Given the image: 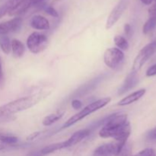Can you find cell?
Here are the masks:
<instances>
[{
  "instance_id": "17",
  "label": "cell",
  "mask_w": 156,
  "mask_h": 156,
  "mask_svg": "<svg viewBox=\"0 0 156 156\" xmlns=\"http://www.w3.org/2000/svg\"><path fill=\"white\" fill-rule=\"evenodd\" d=\"M65 143L63 141L61 142V143H53V144H50L49 146H45L44 149H42L41 152L43 155H47V154L53 153V152H56V151L60 150V149H65Z\"/></svg>"
},
{
  "instance_id": "10",
  "label": "cell",
  "mask_w": 156,
  "mask_h": 156,
  "mask_svg": "<svg viewBox=\"0 0 156 156\" xmlns=\"http://www.w3.org/2000/svg\"><path fill=\"white\" fill-rule=\"evenodd\" d=\"M139 82V76L137 75V73H133L131 72L127 76H126V79H125L123 85L120 87L118 89V94L119 95H122V94H125L126 92L129 91L132 88H133L136 85L138 84Z\"/></svg>"
},
{
  "instance_id": "7",
  "label": "cell",
  "mask_w": 156,
  "mask_h": 156,
  "mask_svg": "<svg viewBox=\"0 0 156 156\" xmlns=\"http://www.w3.org/2000/svg\"><path fill=\"white\" fill-rule=\"evenodd\" d=\"M126 143L115 141L102 144L94 151L92 156H117Z\"/></svg>"
},
{
  "instance_id": "34",
  "label": "cell",
  "mask_w": 156,
  "mask_h": 156,
  "mask_svg": "<svg viewBox=\"0 0 156 156\" xmlns=\"http://www.w3.org/2000/svg\"><path fill=\"white\" fill-rule=\"evenodd\" d=\"M5 149V146H3V145L0 144V151L3 150V149Z\"/></svg>"
},
{
  "instance_id": "12",
  "label": "cell",
  "mask_w": 156,
  "mask_h": 156,
  "mask_svg": "<svg viewBox=\"0 0 156 156\" xmlns=\"http://www.w3.org/2000/svg\"><path fill=\"white\" fill-rule=\"evenodd\" d=\"M30 24L33 28L37 30H48L50 27L48 20L41 15H34L32 17Z\"/></svg>"
},
{
  "instance_id": "6",
  "label": "cell",
  "mask_w": 156,
  "mask_h": 156,
  "mask_svg": "<svg viewBox=\"0 0 156 156\" xmlns=\"http://www.w3.org/2000/svg\"><path fill=\"white\" fill-rule=\"evenodd\" d=\"M124 59V53L118 48H109L105 52L104 62L110 69H115L118 68Z\"/></svg>"
},
{
  "instance_id": "15",
  "label": "cell",
  "mask_w": 156,
  "mask_h": 156,
  "mask_svg": "<svg viewBox=\"0 0 156 156\" xmlns=\"http://www.w3.org/2000/svg\"><path fill=\"white\" fill-rule=\"evenodd\" d=\"M11 43H12V51L14 56L17 58L21 57L25 52V47L22 42L18 40L14 39L11 41Z\"/></svg>"
},
{
  "instance_id": "20",
  "label": "cell",
  "mask_w": 156,
  "mask_h": 156,
  "mask_svg": "<svg viewBox=\"0 0 156 156\" xmlns=\"http://www.w3.org/2000/svg\"><path fill=\"white\" fill-rule=\"evenodd\" d=\"M114 41L116 46L120 50H126L129 48V43H128L127 40L124 37L120 36V35H117V36L114 37Z\"/></svg>"
},
{
  "instance_id": "33",
  "label": "cell",
  "mask_w": 156,
  "mask_h": 156,
  "mask_svg": "<svg viewBox=\"0 0 156 156\" xmlns=\"http://www.w3.org/2000/svg\"><path fill=\"white\" fill-rule=\"evenodd\" d=\"M152 1H153V0H141L142 2H143V4L146 5H149L152 4Z\"/></svg>"
},
{
  "instance_id": "4",
  "label": "cell",
  "mask_w": 156,
  "mask_h": 156,
  "mask_svg": "<svg viewBox=\"0 0 156 156\" xmlns=\"http://www.w3.org/2000/svg\"><path fill=\"white\" fill-rule=\"evenodd\" d=\"M49 41L47 36L38 32H34L27 39V47L34 54H37L46 50Z\"/></svg>"
},
{
  "instance_id": "19",
  "label": "cell",
  "mask_w": 156,
  "mask_h": 156,
  "mask_svg": "<svg viewBox=\"0 0 156 156\" xmlns=\"http://www.w3.org/2000/svg\"><path fill=\"white\" fill-rule=\"evenodd\" d=\"M18 141V137L12 135V134L0 132V142L4 144L13 145Z\"/></svg>"
},
{
  "instance_id": "25",
  "label": "cell",
  "mask_w": 156,
  "mask_h": 156,
  "mask_svg": "<svg viewBox=\"0 0 156 156\" xmlns=\"http://www.w3.org/2000/svg\"><path fill=\"white\" fill-rule=\"evenodd\" d=\"M156 76V64L149 67L146 71V76L148 77H152V76Z\"/></svg>"
},
{
  "instance_id": "9",
  "label": "cell",
  "mask_w": 156,
  "mask_h": 156,
  "mask_svg": "<svg viewBox=\"0 0 156 156\" xmlns=\"http://www.w3.org/2000/svg\"><path fill=\"white\" fill-rule=\"evenodd\" d=\"M21 24H22V19L18 17L5 22L0 23V36L17 31L21 28Z\"/></svg>"
},
{
  "instance_id": "8",
  "label": "cell",
  "mask_w": 156,
  "mask_h": 156,
  "mask_svg": "<svg viewBox=\"0 0 156 156\" xmlns=\"http://www.w3.org/2000/svg\"><path fill=\"white\" fill-rule=\"evenodd\" d=\"M128 2L127 0H120L117 5L113 9L111 12L110 13L109 16H108V19H107L106 22V29L109 30L111 29L122 16L124 11L126 10V7H127Z\"/></svg>"
},
{
  "instance_id": "31",
  "label": "cell",
  "mask_w": 156,
  "mask_h": 156,
  "mask_svg": "<svg viewBox=\"0 0 156 156\" xmlns=\"http://www.w3.org/2000/svg\"><path fill=\"white\" fill-rule=\"evenodd\" d=\"M31 5H40L44 1V0H30Z\"/></svg>"
},
{
  "instance_id": "22",
  "label": "cell",
  "mask_w": 156,
  "mask_h": 156,
  "mask_svg": "<svg viewBox=\"0 0 156 156\" xmlns=\"http://www.w3.org/2000/svg\"><path fill=\"white\" fill-rule=\"evenodd\" d=\"M41 8H42L43 10L47 13L48 15H51V16L54 17V18H58L59 17V14L56 12V9L53 7H52L51 5H48L46 4H42L41 5Z\"/></svg>"
},
{
  "instance_id": "18",
  "label": "cell",
  "mask_w": 156,
  "mask_h": 156,
  "mask_svg": "<svg viewBox=\"0 0 156 156\" xmlns=\"http://www.w3.org/2000/svg\"><path fill=\"white\" fill-rule=\"evenodd\" d=\"M0 48L5 54H9L12 50V43L7 35L0 36Z\"/></svg>"
},
{
  "instance_id": "14",
  "label": "cell",
  "mask_w": 156,
  "mask_h": 156,
  "mask_svg": "<svg viewBox=\"0 0 156 156\" xmlns=\"http://www.w3.org/2000/svg\"><path fill=\"white\" fill-rule=\"evenodd\" d=\"M64 114H65L64 111H59L56 113H53V114H49L47 117H44L42 121V124L45 126H51L52 124L60 120L64 116Z\"/></svg>"
},
{
  "instance_id": "26",
  "label": "cell",
  "mask_w": 156,
  "mask_h": 156,
  "mask_svg": "<svg viewBox=\"0 0 156 156\" xmlns=\"http://www.w3.org/2000/svg\"><path fill=\"white\" fill-rule=\"evenodd\" d=\"M149 18L156 19V3L152 5L149 9Z\"/></svg>"
},
{
  "instance_id": "13",
  "label": "cell",
  "mask_w": 156,
  "mask_h": 156,
  "mask_svg": "<svg viewBox=\"0 0 156 156\" xmlns=\"http://www.w3.org/2000/svg\"><path fill=\"white\" fill-rule=\"evenodd\" d=\"M146 90L144 89V88L138 90V91L129 94V95L126 96V97L123 98L122 100H120V101L118 102L117 105H119V106H126V105H131V104L134 103V102L140 100V99L146 94Z\"/></svg>"
},
{
  "instance_id": "11",
  "label": "cell",
  "mask_w": 156,
  "mask_h": 156,
  "mask_svg": "<svg viewBox=\"0 0 156 156\" xmlns=\"http://www.w3.org/2000/svg\"><path fill=\"white\" fill-rule=\"evenodd\" d=\"M90 133H91V129H83L76 131L66 141H64V143H65V147H71V146L78 144L81 141H82L84 139L88 136L90 135Z\"/></svg>"
},
{
  "instance_id": "28",
  "label": "cell",
  "mask_w": 156,
  "mask_h": 156,
  "mask_svg": "<svg viewBox=\"0 0 156 156\" xmlns=\"http://www.w3.org/2000/svg\"><path fill=\"white\" fill-rule=\"evenodd\" d=\"M72 107H73L75 110L80 109L82 107V101L78 100V99H75V100H73V101H72Z\"/></svg>"
},
{
  "instance_id": "16",
  "label": "cell",
  "mask_w": 156,
  "mask_h": 156,
  "mask_svg": "<svg viewBox=\"0 0 156 156\" xmlns=\"http://www.w3.org/2000/svg\"><path fill=\"white\" fill-rule=\"evenodd\" d=\"M19 0H8L2 5L0 6V18H3L5 15H9V12L14 9Z\"/></svg>"
},
{
  "instance_id": "30",
  "label": "cell",
  "mask_w": 156,
  "mask_h": 156,
  "mask_svg": "<svg viewBox=\"0 0 156 156\" xmlns=\"http://www.w3.org/2000/svg\"><path fill=\"white\" fill-rule=\"evenodd\" d=\"M40 134H41V132H40V131H38V132H34L33 133H30V135L27 136V140H28V141H31V140H35V139H36Z\"/></svg>"
},
{
  "instance_id": "29",
  "label": "cell",
  "mask_w": 156,
  "mask_h": 156,
  "mask_svg": "<svg viewBox=\"0 0 156 156\" xmlns=\"http://www.w3.org/2000/svg\"><path fill=\"white\" fill-rule=\"evenodd\" d=\"M124 32L125 34L129 37L131 36V34H132V27L129 24H126L124 25Z\"/></svg>"
},
{
  "instance_id": "3",
  "label": "cell",
  "mask_w": 156,
  "mask_h": 156,
  "mask_svg": "<svg viewBox=\"0 0 156 156\" xmlns=\"http://www.w3.org/2000/svg\"><path fill=\"white\" fill-rule=\"evenodd\" d=\"M111 98L107 97L98 99V100L89 104V105H87L86 107H85L83 109L81 110L79 112H78L77 114L72 116L67 121H66V123L62 125V129H66V128L69 127V126L74 125L75 123H78V122H79L80 120H82V119L86 117L87 116L90 115V114H93V113L95 112V111L105 108L106 105H108V104L111 102Z\"/></svg>"
},
{
  "instance_id": "32",
  "label": "cell",
  "mask_w": 156,
  "mask_h": 156,
  "mask_svg": "<svg viewBox=\"0 0 156 156\" xmlns=\"http://www.w3.org/2000/svg\"><path fill=\"white\" fill-rule=\"evenodd\" d=\"M3 83V73H2V69L1 62H0V85Z\"/></svg>"
},
{
  "instance_id": "23",
  "label": "cell",
  "mask_w": 156,
  "mask_h": 156,
  "mask_svg": "<svg viewBox=\"0 0 156 156\" xmlns=\"http://www.w3.org/2000/svg\"><path fill=\"white\" fill-rule=\"evenodd\" d=\"M117 156H133L132 155V146L130 143H126L123 146L120 152Z\"/></svg>"
},
{
  "instance_id": "24",
  "label": "cell",
  "mask_w": 156,
  "mask_h": 156,
  "mask_svg": "<svg viewBox=\"0 0 156 156\" xmlns=\"http://www.w3.org/2000/svg\"><path fill=\"white\" fill-rule=\"evenodd\" d=\"M133 156H156V152L153 149H145Z\"/></svg>"
},
{
  "instance_id": "1",
  "label": "cell",
  "mask_w": 156,
  "mask_h": 156,
  "mask_svg": "<svg viewBox=\"0 0 156 156\" xmlns=\"http://www.w3.org/2000/svg\"><path fill=\"white\" fill-rule=\"evenodd\" d=\"M97 126H102L99 131L101 138H112L117 142L126 143L131 133V124L127 115L120 112L107 116Z\"/></svg>"
},
{
  "instance_id": "2",
  "label": "cell",
  "mask_w": 156,
  "mask_h": 156,
  "mask_svg": "<svg viewBox=\"0 0 156 156\" xmlns=\"http://www.w3.org/2000/svg\"><path fill=\"white\" fill-rule=\"evenodd\" d=\"M47 95V94L46 93L38 92L9 102L6 105L0 107V118H5L14 114L29 109L37 105Z\"/></svg>"
},
{
  "instance_id": "27",
  "label": "cell",
  "mask_w": 156,
  "mask_h": 156,
  "mask_svg": "<svg viewBox=\"0 0 156 156\" xmlns=\"http://www.w3.org/2000/svg\"><path fill=\"white\" fill-rule=\"evenodd\" d=\"M146 137H147V139H149V140H156V126L147 133Z\"/></svg>"
},
{
  "instance_id": "21",
  "label": "cell",
  "mask_w": 156,
  "mask_h": 156,
  "mask_svg": "<svg viewBox=\"0 0 156 156\" xmlns=\"http://www.w3.org/2000/svg\"><path fill=\"white\" fill-rule=\"evenodd\" d=\"M156 27V19L154 18H149V19L146 21V22L145 23L144 26H143V34H148L149 33H150L151 31L154 30Z\"/></svg>"
},
{
  "instance_id": "5",
  "label": "cell",
  "mask_w": 156,
  "mask_h": 156,
  "mask_svg": "<svg viewBox=\"0 0 156 156\" xmlns=\"http://www.w3.org/2000/svg\"><path fill=\"white\" fill-rule=\"evenodd\" d=\"M156 52V41L145 46L134 59L132 72L138 73L145 63L150 59L151 56Z\"/></svg>"
}]
</instances>
